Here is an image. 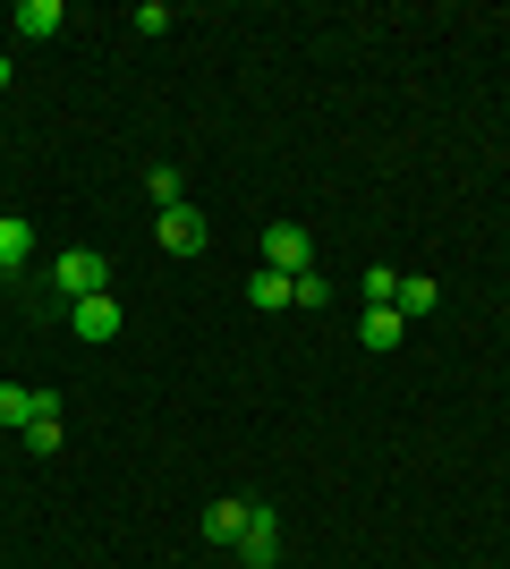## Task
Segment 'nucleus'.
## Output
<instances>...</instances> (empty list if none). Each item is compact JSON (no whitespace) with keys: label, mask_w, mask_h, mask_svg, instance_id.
Wrapping results in <instances>:
<instances>
[{"label":"nucleus","mask_w":510,"mask_h":569,"mask_svg":"<svg viewBox=\"0 0 510 569\" xmlns=\"http://www.w3.org/2000/svg\"><path fill=\"white\" fill-rule=\"evenodd\" d=\"M51 289H60V298H102V289H111V263H102L94 247H69V256H51Z\"/></svg>","instance_id":"1"},{"label":"nucleus","mask_w":510,"mask_h":569,"mask_svg":"<svg viewBox=\"0 0 510 569\" xmlns=\"http://www.w3.org/2000/svg\"><path fill=\"white\" fill-rule=\"evenodd\" d=\"M230 552H239V569H272V561H281V519H272L264 501L247 510V527H239V545H230Z\"/></svg>","instance_id":"2"},{"label":"nucleus","mask_w":510,"mask_h":569,"mask_svg":"<svg viewBox=\"0 0 510 569\" xmlns=\"http://www.w3.org/2000/svg\"><path fill=\"white\" fill-rule=\"evenodd\" d=\"M264 263L298 281V272H316V238L298 230V221H272V230H264Z\"/></svg>","instance_id":"3"},{"label":"nucleus","mask_w":510,"mask_h":569,"mask_svg":"<svg viewBox=\"0 0 510 569\" xmlns=\"http://www.w3.org/2000/svg\"><path fill=\"white\" fill-rule=\"evenodd\" d=\"M153 238H162L170 256H204V247H213V230H204V213H196V204H170V213L153 221Z\"/></svg>","instance_id":"4"},{"label":"nucleus","mask_w":510,"mask_h":569,"mask_svg":"<svg viewBox=\"0 0 510 569\" xmlns=\"http://www.w3.org/2000/svg\"><path fill=\"white\" fill-rule=\"evenodd\" d=\"M69 323H77V340H94V349H102V340H120V298H111V289H102V298H77Z\"/></svg>","instance_id":"5"},{"label":"nucleus","mask_w":510,"mask_h":569,"mask_svg":"<svg viewBox=\"0 0 510 569\" xmlns=\"http://www.w3.org/2000/svg\"><path fill=\"white\" fill-rule=\"evenodd\" d=\"M18 34H34V43H51V34H60V26H69V9H60V0H18Z\"/></svg>","instance_id":"6"},{"label":"nucleus","mask_w":510,"mask_h":569,"mask_svg":"<svg viewBox=\"0 0 510 569\" xmlns=\"http://www.w3.org/2000/svg\"><path fill=\"white\" fill-rule=\"evenodd\" d=\"M400 332H409V315H400V307H366V323H358L366 349H400Z\"/></svg>","instance_id":"7"},{"label":"nucleus","mask_w":510,"mask_h":569,"mask_svg":"<svg viewBox=\"0 0 510 569\" xmlns=\"http://www.w3.org/2000/svg\"><path fill=\"white\" fill-rule=\"evenodd\" d=\"M247 510H256V501H213V510H204V545H239Z\"/></svg>","instance_id":"8"},{"label":"nucleus","mask_w":510,"mask_h":569,"mask_svg":"<svg viewBox=\"0 0 510 569\" xmlns=\"http://www.w3.org/2000/svg\"><path fill=\"white\" fill-rule=\"evenodd\" d=\"M34 263V221H0V272H26Z\"/></svg>","instance_id":"9"},{"label":"nucleus","mask_w":510,"mask_h":569,"mask_svg":"<svg viewBox=\"0 0 510 569\" xmlns=\"http://www.w3.org/2000/svg\"><path fill=\"white\" fill-rule=\"evenodd\" d=\"M247 298H256V307H290V272H272V263H256V272H247Z\"/></svg>","instance_id":"10"},{"label":"nucleus","mask_w":510,"mask_h":569,"mask_svg":"<svg viewBox=\"0 0 510 569\" xmlns=\"http://www.w3.org/2000/svg\"><path fill=\"white\" fill-rule=\"evenodd\" d=\"M43 408V391H26V382H0V426H18L26 433V417Z\"/></svg>","instance_id":"11"},{"label":"nucleus","mask_w":510,"mask_h":569,"mask_svg":"<svg viewBox=\"0 0 510 569\" xmlns=\"http://www.w3.org/2000/svg\"><path fill=\"white\" fill-rule=\"evenodd\" d=\"M26 442H34V451H60V400H51V391H43V408L26 417Z\"/></svg>","instance_id":"12"},{"label":"nucleus","mask_w":510,"mask_h":569,"mask_svg":"<svg viewBox=\"0 0 510 569\" xmlns=\"http://www.w3.org/2000/svg\"><path fill=\"white\" fill-rule=\"evenodd\" d=\"M146 188H153V204H162V213H170V204H188V196H179V170H170V162L146 170Z\"/></svg>","instance_id":"13"},{"label":"nucleus","mask_w":510,"mask_h":569,"mask_svg":"<svg viewBox=\"0 0 510 569\" xmlns=\"http://www.w3.org/2000/svg\"><path fill=\"white\" fill-rule=\"evenodd\" d=\"M434 307H442L434 281H400V315H434Z\"/></svg>","instance_id":"14"},{"label":"nucleus","mask_w":510,"mask_h":569,"mask_svg":"<svg viewBox=\"0 0 510 569\" xmlns=\"http://www.w3.org/2000/svg\"><path fill=\"white\" fill-rule=\"evenodd\" d=\"M323 298H332V281H323V272H298V281H290V307H323Z\"/></svg>","instance_id":"15"},{"label":"nucleus","mask_w":510,"mask_h":569,"mask_svg":"<svg viewBox=\"0 0 510 569\" xmlns=\"http://www.w3.org/2000/svg\"><path fill=\"white\" fill-rule=\"evenodd\" d=\"M366 298H374V307H400V281H391V263H374V272H366Z\"/></svg>","instance_id":"16"},{"label":"nucleus","mask_w":510,"mask_h":569,"mask_svg":"<svg viewBox=\"0 0 510 569\" xmlns=\"http://www.w3.org/2000/svg\"><path fill=\"white\" fill-rule=\"evenodd\" d=\"M128 26H137V34H170V9H162V0H146V9H137Z\"/></svg>","instance_id":"17"},{"label":"nucleus","mask_w":510,"mask_h":569,"mask_svg":"<svg viewBox=\"0 0 510 569\" xmlns=\"http://www.w3.org/2000/svg\"><path fill=\"white\" fill-rule=\"evenodd\" d=\"M0 86H9V51H0Z\"/></svg>","instance_id":"18"}]
</instances>
